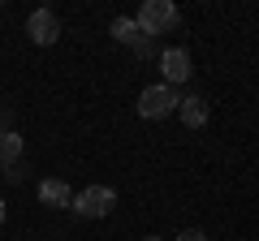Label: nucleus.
Wrapping results in <instances>:
<instances>
[{"label":"nucleus","mask_w":259,"mask_h":241,"mask_svg":"<svg viewBox=\"0 0 259 241\" xmlns=\"http://www.w3.org/2000/svg\"><path fill=\"white\" fill-rule=\"evenodd\" d=\"M134 22H139V30L147 39H156V35H168V30L182 22V13H177L173 0H143L139 13H134Z\"/></svg>","instance_id":"1"},{"label":"nucleus","mask_w":259,"mask_h":241,"mask_svg":"<svg viewBox=\"0 0 259 241\" xmlns=\"http://www.w3.org/2000/svg\"><path fill=\"white\" fill-rule=\"evenodd\" d=\"M112 207H117V190L112 186H87V190L74 194V211L82 220H104Z\"/></svg>","instance_id":"2"},{"label":"nucleus","mask_w":259,"mask_h":241,"mask_svg":"<svg viewBox=\"0 0 259 241\" xmlns=\"http://www.w3.org/2000/svg\"><path fill=\"white\" fill-rule=\"evenodd\" d=\"M177 99H182V95H177L173 86L156 82V86H147V91L139 95V116L143 120H164V116L177 112Z\"/></svg>","instance_id":"3"},{"label":"nucleus","mask_w":259,"mask_h":241,"mask_svg":"<svg viewBox=\"0 0 259 241\" xmlns=\"http://www.w3.org/2000/svg\"><path fill=\"white\" fill-rule=\"evenodd\" d=\"M26 35H30V43L52 47L56 39H61V18H56L52 9H35V13L26 18Z\"/></svg>","instance_id":"4"},{"label":"nucleus","mask_w":259,"mask_h":241,"mask_svg":"<svg viewBox=\"0 0 259 241\" xmlns=\"http://www.w3.org/2000/svg\"><path fill=\"white\" fill-rule=\"evenodd\" d=\"M160 69H164V86L177 91V86L194 74L190 69V52H186V47H164V52H160Z\"/></svg>","instance_id":"5"},{"label":"nucleus","mask_w":259,"mask_h":241,"mask_svg":"<svg viewBox=\"0 0 259 241\" xmlns=\"http://www.w3.org/2000/svg\"><path fill=\"white\" fill-rule=\"evenodd\" d=\"M39 203H44V207H74V190H69V181H61V176L39 181Z\"/></svg>","instance_id":"6"},{"label":"nucleus","mask_w":259,"mask_h":241,"mask_svg":"<svg viewBox=\"0 0 259 241\" xmlns=\"http://www.w3.org/2000/svg\"><path fill=\"white\" fill-rule=\"evenodd\" d=\"M177 112H182V125H190V130H203L207 125V99L203 95H182Z\"/></svg>","instance_id":"7"},{"label":"nucleus","mask_w":259,"mask_h":241,"mask_svg":"<svg viewBox=\"0 0 259 241\" xmlns=\"http://www.w3.org/2000/svg\"><path fill=\"white\" fill-rule=\"evenodd\" d=\"M22 155H26V142H22L18 130L0 134V172H9L13 164H22Z\"/></svg>","instance_id":"8"},{"label":"nucleus","mask_w":259,"mask_h":241,"mask_svg":"<svg viewBox=\"0 0 259 241\" xmlns=\"http://www.w3.org/2000/svg\"><path fill=\"white\" fill-rule=\"evenodd\" d=\"M108 35L117 39V43H125V47H134V43H139V35H143V30H139V22H134V18H112V26H108Z\"/></svg>","instance_id":"9"},{"label":"nucleus","mask_w":259,"mask_h":241,"mask_svg":"<svg viewBox=\"0 0 259 241\" xmlns=\"http://www.w3.org/2000/svg\"><path fill=\"white\" fill-rule=\"evenodd\" d=\"M160 52H164V47H156V39L139 35V43H134V56H143V61H147V56H156V61H160Z\"/></svg>","instance_id":"10"},{"label":"nucleus","mask_w":259,"mask_h":241,"mask_svg":"<svg viewBox=\"0 0 259 241\" xmlns=\"http://www.w3.org/2000/svg\"><path fill=\"white\" fill-rule=\"evenodd\" d=\"M173 241H207V232H203V228H182Z\"/></svg>","instance_id":"11"},{"label":"nucleus","mask_w":259,"mask_h":241,"mask_svg":"<svg viewBox=\"0 0 259 241\" xmlns=\"http://www.w3.org/2000/svg\"><path fill=\"white\" fill-rule=\"evenodd\" d=\"M30 172V168H26V159H22V164H13L9 168V172H5V176H9V181H22V176H26Z\"/></svg>","instance_id":"12"},{"label":"nucleus","mask_w":259,"mask_h":241,"mask_svg":"<svg viewBox=\"0 0 259 241\" xmlns=\"http://www.w3.org/2000/svg\"><path fill=\"white\" fill-rule=\"evenodd\" d=\"M0 224H5V198H0Z\"/></svg>","instance_id":"13"},{"label":"nucleus","mask_w":259,"mask_h":241,"mask_svg":"<svg viewBox=\"0 0 259 241\" xmlns=\"http://www.w3.org/2000/svg\"><path fill=\"white\" fill-rule=\"evenodd\" d=\"M143 241H164V237H143Z\"/></svg>","instance_id":"14"}]
</instances>
